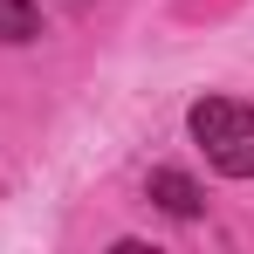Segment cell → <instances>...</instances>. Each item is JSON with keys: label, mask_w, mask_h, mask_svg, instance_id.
Listing matches in <instances>:
<instances>
[{"label": "cell", "mask_w": 254, "mask_h": 254, "mask_svg": "<svg viewBox=\"0 0 254 254\" xmlns=\"http://www.w3.org/2000/svg\"><path fill=\"white\" fill-rule=\"evenodd\" d=\"M192 137L206 144V158L227 179H254V110L234 96H206L192 103Z\"/></svg>", "instance_id": "1"}, {"label": "cell", "mask_w": 254, "mask_h": 254, "mask_svg": "<svg viewBox=\"0 0 254 254\" xmlns=\"http://www.w3.org/2000/svg\"><path fill=\"white\" fill-rule=\"evenodd\" d=\"M144 192H151L165 213H179V220H192V213L206 206V199H199V186H192L186 172H151V186H144Z\"/></svg>", "instance_id": "2"}, {"label": "cell", "mask_w": 254, "mask_h": 254, "mask_svg": "<svg viewBox=\"0 0 254 254\" xmlns=\"http://www.w3.org/2000/svg\"><path fill=\"white\" fill-rule=\"evenodd\" d=\"M35 28H42L35 0H0V42H35Z\"/></svg>", "instance_id": "3"}]
</instances>
